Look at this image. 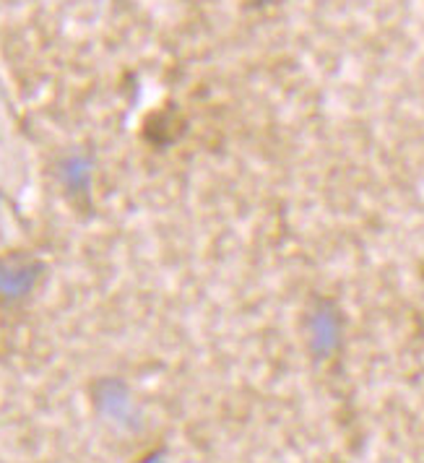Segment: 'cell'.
Instances as JSON below:
<instances>
[{
  "label": "cell",
  "instance_id": "1",
  "mask_svg": "<svg viewBox=\"0 0 424 463\" xmlns=\"http://www.w3.org/2000/svg\"><path fill=\"white\" fill-rule=\"evenodd\" d=\"M44 276L40 258L26 253H8L0 258V299L8 305L24 302Z\"/></svg>",
  "mask_w": 424,
  "mask_h": 463
},
{
  "label": "cell",
  "instance_id": "2",
  "mask_svg": "<svg viewBox=\"0 0 424 463\" xmlns=\"http://www.w3.org/2000/svg\"><path fill=\"white\" fill-rule=\"evenodd\" d=\"M58 177L71 195L81 198V195H89V188L94 183V165L86 154H71L61 162Z\"/></svg>",
  "mask_w": 424,
  "mask_h": 463
}]
</instances>
